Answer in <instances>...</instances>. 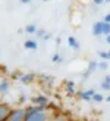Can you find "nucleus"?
Instances as JSON below:
<instances>
[{"label": "nucleus", "mask_w": 110, "mask_h": 121, "mask_svg": "<svg viewBox=\"0 0 110 121\" xmlns=\"http://www.w3.org/2000/svg\"><path fill=\"white\" fill-rule=\"evenodd\" d=\"M25 121H45V113L41 108H30L25 111Z\"/></svg>", "instance_id": "nucleus-1"}, {"label": "nucleus", "mask_w": 110, "mask_h": 121, "mask_svg": "<svg viewBox=\"0 0 110 121\" xmlns=\"http://www.w3.org/2000/svg\"><path fill=\"white\" fill-rule=\"evenodd\" d=\"M24 118H25L24 110H18V111H14L13 113H11L10 117H8V121H23Z\"/></svg>", "instance_id": "nucleus-2"}, {"label": "nucleus", "mask_w": 110, "mask_h": 121, "mask_svg": "<svg viewBox=\"0 0 110 121\" xmlns=\"http://www.w3.org/2000/svg\"><path fill=\"white\" fill-rule=\"evenodd\" d=\"M102 23L104 22H97L94 24V26H92V33H94V35L99 36V35L102 34Z\"/></svg>", "instance_id": "nucleus-3"}, {"label": "nucleus", "mask_w": 110, "mask_h": 121, "mask_svg": "<svg viewBox=\"0 0 110 121\" xmlns=\"http://www.w3.org/2000/svg\"><path fill=\"white\" fill-rule=\"evenodd\" d=\"M8 113H9V108L6 105H1V107H0V118H1V121H4Z\"/></svg>", "instance_id": "nucleus-4"}, {"label": "nucleus", "mask_w": 110, "mask_h": 121, "mask_svg": "<svg viewBox=\"0 0 110 121\" xmlns=\"http://www.w3.org/2000/svg\"><path fill=\"white\" fill-rule=\"evenodd\" d=\"M68 45L70 46L72 48H74V50H78L79 48V43L77 42V40H76L74 36H68Z\"/></svg>", "instance_id": "nucleus-5"}, {"label": "nucleus", "mask_w": 110, "mask_h": 121, "mask_svg": "<svg viewBox=\"0 0 110 121\" xmlns=\"http://www.w3.org/2000/svg\"><path fill=\"white\" fill-rule=\"evenodd\" d=\"M94 95H95L94 90H88V91H83L82 94H80V97H82L84 100H86V101H89V100L92 98Z\"/></svg>", "instance_id": "nucleus-6"}, {"label": "nucleus", "mask_w": 110, "mask_h": 121, "mask_svg": "<svg viewBox=\"0 0 110 121\" xmlns=\"http://www.w3.org/2000/svg\"><path fill=\"white\" fill-rule=\"evenodd\" d=\"M24 48L28 50H35V48H38V43L32 40H28L24 42Z\"/></svg>", "instance_id": "nucleus-7"}, {"label": "nucleus", "mask_w": 110, "mask_h": 121, "mask_svg": "<svg viewBox=\"0 0 110 121\" xmlns=\"http://www.w3.org/2000/svg\"><path fill=\"white\" fill-rule=\"evenodd\" d=\"M33 101L36 102V104H39V105H41V107H43V106L47 102V99L45 98L44 96H39L36 99H35V98L33 99Z\"/></svg>", "instance_id": "nucleus-8"}, {"label": "nucleus", "mask_w": 110, "mask_h": 121, "mask_svg": "<svg viewBox=\"0 0 110 121\" xmlns=\"http://www.w3.org/2000/svg\"><path fill=\"white\" fill-rule=\"evenodd\" d=\"M8 89H9V83H8L7 80H2L1 84H0V91L6 92Z\"/></svg>", "instance_id": "nucleus-9"}, {"label": "nucleus", "mask_w": 110, "mask_h": 121, "mask_svg": "<svg viewBox=\"0 0 110 121\" xmlns=\"http://www.w3.org/2000/svg\"><path fill=\"white\" fill-rule=\"evenodd\" d=\"M102 33H104L106 36L110 34V23H102Z\"/></svg>", "instance_id": "nucleus-10"}, {"label": "nucleus", "mask_w": 110, "mask_h": 121, "mask_svg": "<svg viewBox=\"0 0 110 121\" xmlns=\"http://www.w3.org/2000/svg\"><path fill=\"white\" fill-rule=\"evenodd\" d=\"M25 31H26V33H29V34H33V33L36 32V26H35L34 24H29V26H25Z\"/></svg>", "instance_id": "nucleus-11"}, {"label": "nucleus", "mask_w": 110, "mask_h": 121, "mask_svg": "<svg viewBox=\"0 0 110 121\" xmlns=\"http://www.w3.org/2000/svg\"><path fill=\"white\" fill-rule=\"evenodd\" d=\"M32 79H33V76H32V75H24V76H22L21 82H23V83H29V82H31Z\"/></svg>", "instance_id": "nucleus-12"}, {"label": "nucleus", "mask_w": 110, "mask_h": 121, "mask_svg": "<svg viewBox=\"0 0 110 121\" xmlns=\"http://www.w3.org/2000/svg\"><path fill=\"white\" fill-rule=\"evenodd\" d=\"M96 68H97V63H95V62H90L89 67H88V74L90 73V72H92V70H95Z\"/></svg>", "instance_id": "nucleus-13"}, {"label": "nucleus", "mask_w": 110, "mask_h": 121, "mask_svg": "<svg viewBox=\"0 0 110 121\" xmlns=\"http://www.w3.org/2000/svg\"><path fill=\"white\" fill-rule=\"evenodd\" d=\"M101 87H102V89H105V90H110V83L107 82V80H104V82L101 83Z\"/></svg>", "instance_id": "nucleus-14"}, {"label": "nucleus", "mask_w": 110, "mask_h": 121, "mask_svg": "<svg viewBox=\"0 0 110 121\" xmlns=\"http://www.w3.org/2000/svg\"><path fill=\"white\" fill-rule=\"evenodd\" d=\"M92 99H94L95 101H102V99H104V97H102V95H100V94H95L94 96H92Z\"/></svg>", "instance_id": "nucleus-15"}, {"label": "nucleus", "mask_w": 110, "mask_h": 121, "mask_svg": "<svg viewBox=\"0 0 110 121\" xmlns=\"http://www.w3.org/2000/svg\"><path fill=\"white\" fill-rule=\"evenodd\" d=\"M99 56L104 60H109V53L108 52H99Z\"/></svg>", "instance_id": "nucleus-16"}, {"label": "nucleus", "mask_w": 110, "mask_h": 121, "mask_svg": "<svg viewBox=\"0 0 110 121\" xmlns=\"http://www.w3.org/2000/svg\"><path fill=\"white\" fill-rule=\"evenodd\" d=\"M52 60H53V62H55V63H60V62H62V60H63V58L61 57L58 54H55L53 57H52Z\"/></svg>", "instance_id": "nucleus-17"}, {"label": "nucleus", "mask_w": 110, "mask_h": 121, "mask_svg": "<svg viewBox=\"0 0 110 121\" xmlns=\"http://www.w3.org/2000/svg\"><path fill=\"white\" fill-rule=\"evenodd\" d=\"M73 87H74V82H68V83H67V90L70 91L72 94H74V89H73Z\"/></svg>", "instance_id": "nucleus-18"}, {"label": "nucleus", "mask_w": 110, "mask_h": 121, "mask_svg": "<svg viewBox=\"0 0 110 121\" xmlns=\"http://www.w3.org/2000/svg\"><path fill=\"white\" fill-rule=\"evenodd\" d=\"M104 22L106 23H110V13H108V14H106L104 18Z\"/></svg>", "instance_id": "nucleus-19"}, {"label": "nucleus", "mask_w": 110, "mask_h": 121, "mask_svg": "<svg viewBox=\"0 0 110 121\" xmlns=\"http://www.w3.org/2000/svg\"><path fill=\"white\" fill-rule=\"evenodd\" d=\"M99 66H100L101 69L104 70V69H106V68L108 67V64H107V63H105V62H104V63H100V64H99Z\"/></svg>", "instance_id": "nucleus-20"}, {"label": "nucleus", "mask_w": 110, "mask_h": 121, "mask_svg": "<svg viewBox=\"0 0 110 121\" xmlns=\"http://www.w3.org/2000/svg\"><path fill=\"white\" fill-rule=\"evenodd\" d=\"M105 0H94V2L96 3V4H100V3H102Z\"/></svg>", "instance_id": "nucleus-21"}, {"label": "nucleus", "mask_w": 110, "mask_h": 121, "mask_svg": "<svg viewBox=\"0 0 110 121\" xmlns=\"http://www.w3.org/2000/svg\"><path fill=\"white\" fill-rule=\"evenodd\" d=\"M22 3H30L32 1V0H20Z\"/></svg>", "instance_id": "nucleus-22"}, {"label": "nucleus", "mask_w": 110, "mask_h": 121, "mask_svg": "<svg viewBox=\"0 0 110 121\" xmlns=\"http://www.w3.org/2000/svg\"><path fill=\"white\" fill-rule=\"evenodd\" d=\"M106 41H107V43H108V44H110V34L106 36Z\"/></svg>", "instance_id": "nucleus-23"}, {"label": "nucleus", "mask_w": 110, "mask_h": 121, "mask_svg": "<svg viewBox=\"0 0 110 121\" xmlns=\"http://www.w3.org/2000/svg\"><path fill=\"white\" fill-rule=\"evenodd\" d=\"M105 80H107V82H109L110 83V76H106L105 77Z\"/></svg>", "instance_id": "nucleus-24"}, {"label": "nucleus", "mask_w": 110, "mask_h": 121, "mask_svg": "<svg viewBox=\"0 0 110 121\" xmlns=\"http://www.w3.org/2000/svg\"><path fill=\"white\" fill-rule=\"evenodd\" d=\"M106 100H107V101H109V102H110V96H109V97H107V98H106Z\"/></svg>", "instance_id": "nucleus-25"}, {"label": "nucleus", "mask_w": 110, "mask_h": 121, "mask_svg": "<svg viewBox=\"0 0 110 121\" xmlns=\"http://www.w3.org/2000/svg\"><path fill=\"white\" fill-rule=\"evenodd\" d=\"M106 2H110V0H106Z\"/></svg>", "instance_id": "nucleus-26"}, {"label": "nucleus", "mask_w": 110, "mask_h": 121, "mask_svg": "<svg viewBox=\"0 0 110 121\" xmlns=\"http://www.w3.org/2000/svg\"><path fill=\"white\" fill-rule=\"evenodd\" d=\"M108 53H109V60H110V51H109V52H108Z\"/></svg>", "instance_id": "nucleus-27"}, {"label": "nucleus", "mask_w": 110, "mask_h": 121, "mask_svg": "<svg viewBox=\"0 0 110 121\" xmlns=\"http://www.w3.org/2000/svg\"><path fill=\"white\" fill-rule=\"evenodd\" d=\"M42 1H47V0H42Z\"/></svg>", "instance_id": "nucleus-28"}]
</instances>
